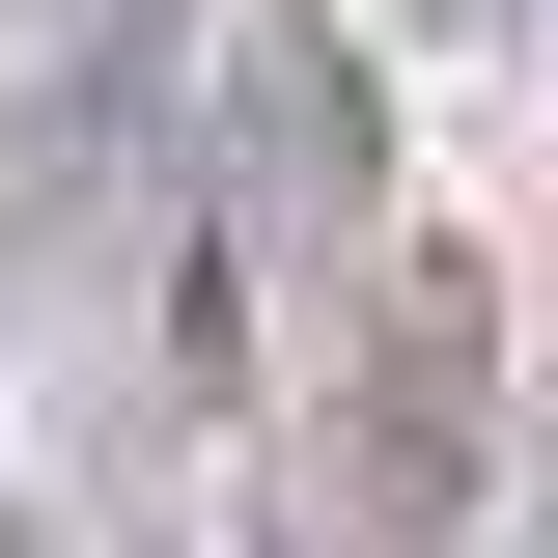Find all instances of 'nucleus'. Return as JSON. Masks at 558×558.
I'll use <instances>...</instances> for the list:
<instances>
[{"instance_id":"obj_1","label":"nucleus","mask_w":558,"mask_h":558,"mask_svg":"<svg viewBox=\"0 0 558 558\" xmlns=\"http://www.w3.org/2000/svg\"><path fill=\"white\" fill-rule=\"evenodd\" d=\"M475 447H502V307H475V252H363L336 418H307V531H336V558H447V531H475Z\"/></svg>"},{"instance_id":"obj_2","label":"nucleus","mask_w":558,"mask_h":558,"mask_svg":"<svg viewBox=\"0 0 558 558\" xmlns=\"http://www.w3.org/2000/svg\"><path fill=\"white\" fill-rule=\"evenodd\" d=\"M28 558H84V531H28Z\"/></svg>"}]
</instances>
